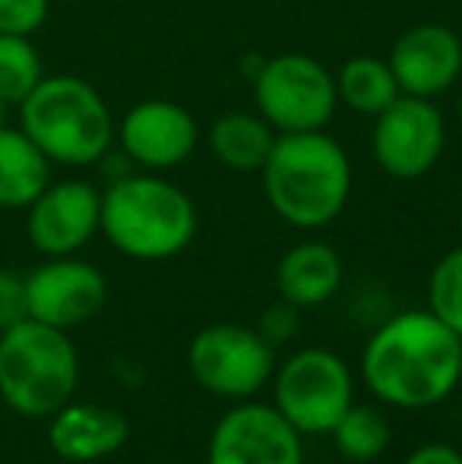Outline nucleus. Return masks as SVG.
<instances>
[{
	"label": "nucleus",
	"mask_w": 462,
	"mask_h": 464,
	"mask_svg": "<svg viewBox=\"0 0 462 464\" xmlns=\"http://www.w3.org/2000/svg\"><path fill=\"white\" fill-rule=\"evenodd\" d=\"M29 319V300H25V278L10 269H0V332Z\"/></svg>",
	"instance_id": "b1692460"
},
{
	"label": "nucleus",
	"mask_w": 462,
	"mask_h": 464,
	"mask_svg": "<svg viewBox=\"0 0 462 464\" xmlns=\"http://www.w3.org/2000/svg\"><path fill=\"white\" fill-rule=\"evenodd\" d=\"M19 130L44 152L51 165H99L117 133L112 108L99 89L80 76H44L19 104Z\"/></svg>",
	"instance_id": "20e7f679"
},
{
	"label": "nucleus",
	"mask_w": 462,
	"mask_h": 464,
	"mask_svg": "<svg viewBox=\"0 0 462 464\" xmlns=\"http://www.w3.org/2000/svg\"><path fill=\"white\" fill-rule=\"evenodd\" d=\"M80 385V354L67 332L35 319L0 332V398L10 411L32 420L74 401Z\"/></svg>",
	"instance_id": "39448f33"
},
{
	"label": "nucleus",
	"mask_w": 462,
	"mask_h": 464,
	"mask_svg": "<svg viewBox=\"0 0 462 464\" xmlns=\"http://www.w3.org/2000/svg\"><path fill=\"white\" fill-rule=\"evenodd\" d=\"M402 464H462V452L450 442H425L408 452Z\"/></svg>",
	"instance_id": "a878e982"
},
{
	"label": "nucleus",
	"mask_w": 462,
	"mask_h": 464,
	"mask_svg": "<svg viewBox=\"0 0 462 464\" xmlns=\"http://www.w3.org/2000/svg\"><path fill=\"white\" fill-rule=\"evenodd\" d=\"M187 370L200 389L225 401L257 398L276 372V348L253 325H206L187 344Z\"/></svg>",
	"instance_id": "0eeeda50"
},
{
	"label": "nucleus",
	"mask_w": 462,
	"mask_h": 464,
	"mask_svg": "<svg viewBox=\"0 0 462 464\" xmlns=\"http://www.w3.org/2000/svg\"><path fill=\"white\" fill-rule=\"evenodd\" d=\"M42 80V57H38L32 38L0 32V104L19 108Z\"/></svg>",
	"instance_id": "412c9836"
},
{
	"label": "nucleus",
	"mask_w": 462,
	"mask_h": 464,
	"mask_svg": "<svg viewBox=\"0 0 462 464\" xmlns=\"http://www.w3.org/2000/svg\"><path fill=\"white\" fill-rule=\"evenodd\" d=\"M51 13V0H0V32L35 35Z\"/></svg>",
	"instance_id": "5701e85b"
},
{
	"label": "nucleus",
	"mask_w": 462,
	"mask_h": 464,
	"mask_svg": "<svg viewBox=\"0 0 462 464\" xmlns=\"http://www.w3.org/2000/svg\"><path fill=\"white\" fill-rule=\"evenodd\" d=\"M304 436L263 401H234L210 433L206 464H304Z\"/></svg>",
	"instance_id": "9d476101"
},
{
	"label": "nucleus",
	"mask_w": 462,
	"mask_h": 464,
	"mask_svg": "<svg viewBox=\"0 0 462 464\" xmlns=\"http://www.w3.org/2000/svg\"><path fill=\"white\" fill-rule=\"evenodd\" d=\"M428 310L462 338V246L434 266L428 278Z\"/></svg>",
	"instance_id": "4be33fe9"
},
{
	"label": "nucleus",
	"mask_w": 462,
	"mask_h": 464,
	"mask_svg": "<svg viewBox=\"0 0 462 464\" xmlns=\"http://www.w3.org/2000/svg\"><path fill=\"white\" fill-rule=\"evenodd\" d=\"M260 171L272 212L301 231H317L339 218L351 193L346 149L323 130L276 136Z\"/></svg>",
	"instance_id": "f03ea898"
},
{
	"label": "nucleus",
	"mask_w": 462,
	"mask_h": 464,
	"mask_svg": "<svg viewBox=\"0 0 462 464\" xmlns=\"http://www.w3.org/2000/svg\"><path fill=\"white\" fill-rule=\"evenodd\" d=\"M459 344L431 310L396 313L364 344V385L389 408H434L459 389Z\"/></svg>",
	"instance_id": "f257e3e1"
},
{
	"label": "nucleus",
	"mask_w": 462,
	"mask_h": 464,
	"mask_svg": "<svg viewBox=\"0 0 462 464\" xmlns=\"http://www.w3.org/2000/svg\"><path fill=\"white\" fill-rule=\"evenodd\" d=\"M276 146V130L260 114L231 111L210 130V149L231 171H260Z\"/></svg>",
	"instance_id": "a211bd4d"
},
{
	"label": "nucleus",
	"mask_w": 462,
	"mask_h": 464,
	"mask_svg": "<svg viewBox=\"0 0 462 464\" xmlns=\"http://www.w3.org/2000/svg\"><path fill=\"white\" fill-rule=\"evenodd\" d=\"M333 442L349 464H374L389 449V417L377 404H351L333 427Z\"/></svg>",
	"instance_id": "aec40b11"
},
{
	"label": "nucleus",
	"mask_w": 462,
	"mask_h": 464,
	"mask_svg": "<svg viewBox=\"0 0 462 464\" xmlns=\"http://www.w3.org/2000/svg\"><path fill=\"white\" fill-rule=\"evenodd\" d=\"M272 408L301 436H329L339 417L355 404V376L339 354L301 348L276 363L270 379Z\"/></svg>",
	"instance_id": "423d86ee"
},
{
	"label": "nucleus",
	"mask_w": 462,
	"mask_h": 464,
	"mask_svg": "<svg viewBox=\"0 0 462 464\" xmlns=\"http://www.w3.org/2000/svg\"><path fill=\"white\" fill-rule=\"evenodd\" d=\"M257 114L279 133L323 130L336 114V76L308 54H279L253 76Z\"/></svg>",
	"instance_id": "6e6552de"
},
{
	"label": "nucleus",
	"mask_w": 462,
	"mask_h": 464,
	"mask_svg": "<svg viewBox=\"0 0 462 464\" xmlns=\"http://www.w3.org/2000/svg\"><path fill=\"white\" fill-rule=\"evenodd\" d=\"M336 92H339L346 108L368 117H377L402 95L399 82H396L393 70H389V61L368 54L351 57V61L342 63L339 76H336Z\"/></svg>",
	"instance_id": "6ab92c4d"
},
{
	"label": "nucleus",
	"mask_w": 462,
	"mask_h": 464,
	"mask_svg": "<svg viewBox=\"0 0 462 464\" xmlns=\"http://www.w3.org/2000/svg\"><path fill=\"white\" fill-rule=\"evenodd\" d=\"M457 117H459V130H462V98H459V108H457Z\"/></svg>",
	"instance_id": "cd10ccee"
},
{
	"label": "nucleus",
	"mask_w": 462,
	"mask_h": 464,
	"mask_svg": "<svg viewBox=\"0 0 462 464\" xmlns=\"http://www.w3.org/2000/svg\"><path fill=\"white\" fill-rule=\"evenodd\" d=\"M102 234L123 256L162 263L191 246L197 206L172 180L133 171L102 193Z\"/></svg>",
	"instance_id": "7ed1b4c3"
},
{
	"label": "nucleus",
	"mask_w": 462,
	"mask_h": 464,
	"mask_svg": "<svg viewBox=\"0 0 462 464\" xmlns=\"http://www.w3.org/2000/svg\"><path fill=\"white\" fill-rule=\"evenodd\" d=\"M51 184V161L19 127L0 123V208H29Z\"/></svg>",
	"instance_id": "f3484780"
},
{
	"label": "nucleus",
	"mask_w": 462,
	"mask_h": 464,
	"mask_svg": "<svg viewBox=\"0 0 462 464\" xmlns=\"http://www.w3.org/2000/svg\"><path fill=\"white\" fill-rule=\"evenodd\" d=\"M298 306H291V304H276V306H270V310L260 316V323L253 325V329L260 332V335L266 338V342L272 344V348H279V344H289V342H295V335H298Z\"/></svg>",
	"instance_id": "393cba45"
},
{
	"label": "nucleus",
	"mask_w": 462,
	"mask_h": 464,
	"mask_svg": "<svg viewBox=\"0 0 462 464\" xmlns=\"http://www.w3.org/2000/svg\"><path fill=\"white\" fill-rule=\"evenodd\" d=\"M447 123L431 98L399 95L374 117V161L396 180H418L444 155Z\"/></svg>",
	"instance_id": "1a4fd4ad"
},
{
	"label": "nucleus",
	"mask_w": 462,
	"mask_h": 464,
	"mask_svg": "<svg viewBox=\"0 0 462 464\" xmlns=\"http://www.w3.org/2000/svg\"><path fill=\"white\" fill-rule=\"evenodd\" d=\"M342 276H346L342 256L333 246L320 244V240H304V244H295L282 253L276 266V287L285 304L308 310V306H320L333 300L342 285Z\"/></svg>",
	"instance_id": "dca6fc26"
},
{
	"label": "nucleus",
	"mask_w": 462,
	"mask_h": 464,
	"mask_svg": "<svg viewBox=\"0 0 462 464\" xmlns=\"http://www.w3.org/2000/svg\"><path fill=\"white\" fill-rule=\"evenodd\" d=\"M29 319L70 332L86 325L108 300V281L93 263L76 256H51L25 276Z\"/></svg>",
	"instance_id": "9b49d317"
},
{
	"label": "nucleus",
	"mask_w": 462,
	"mask_h": 464,
	"mask_svg": "<svg viewBox=\"0 0 462 464\" xmlns=\"http://www.w3.org/2000/svg\"><path fill=\"white\" fill-rule=\"evenodd\" d=\"M130 440V423L121 411L93 401H67L48 417V446L70 464L112 459Z\"/></svg>",
	"instance_id": "2eb2a0df"
},
{
	"label": "nucleus",
	"mask_w": 462,
	"mask_h": 464,
	"mask_svg": "<svg viewBox=\"0 0 462 464\" xmlns=\"http://www.w3.org/2000/svg\"><path fill=\"white\" fill-rule=\"evenodd\" d=\"M459 385H462V344H459Z\"/></svg>",
	"instance_id": "bb28decb"
},
{
	"label": "nucleus",
	"mask_w": 462,
	"mask_h": 464,
	"mask_svg": "<svg viewBox=\"0 0 462 464\" xmlns=\"http://www.w3.org/2000/svg\"><path fill=\"white\" fill-rule=\"evenodd\" d=\"M114 136L121 142V152L136 168L168 171V168L184 165L193 155L200 127L184 104L168 102V98H149L123 114Z\"/></svg>",
	"instance_id": "ddd939ff"
},
{
	"label": "nucleus",
	"mask_w": 462,
	"mask_h": 464,
	"mask_svg": "<svg viewBox=\"0 0 462 464\" xmlns=\"http://www.w3.org/2000/svg\"><path fill=\"white\" fill-rule=\"evenodd\" d=\"M389 70L402 95L437 98L462 73V42L450 25L421 23L406 29L393 44Z\"/></svg>",
	"instance_id": "4468645a"
},
{
	"label": "nucleus",
	"mask_w": 462,
	"mask_h": 464,
	"mask_svg": "<svg viewBox=\"0 0 462 464\" xmlns=\"http://www.w3.org/2000/svg\"><path fill=\"white\" fill-rule=\"evenodd\" d=\"M25 231L42 256H76L102 231V193L89 180H51L25 208Z\"/></svg>",
	"instance_id": "f8f14e48"
}]
</instances>
